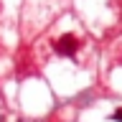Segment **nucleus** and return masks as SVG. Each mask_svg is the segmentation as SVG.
<instances>
[{"mask_svg":"<svg viewBox=\"0 0 122 122\" xmlns=\"http://www.w3.org/2000/svg\"><path fill=\"white\" fill-rule=\"evenodd\" d=\"M79 46H81V41H79V36H74V33H64L61 38L53 41V48H56V53H61V56H74Z\"/></svg>","mask_w":122,"mask_h":122,"instance_id":"1","label":"nucleus"},{"mask_svg":"<svg viewBox=\"0 0 122 122\" xmlns=\"http://www.w3.org/2000/svg\"><path fill=\"white\" fill-rule=\"evenodd\" d=\"M112 117H114V120H120V122H122V107H117V109H114V114H112Z\"/></svg>","mask_w":122,"mask_h":122,"instance_id":"2","label":"nucleus"}]
</instances>
